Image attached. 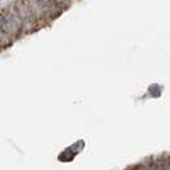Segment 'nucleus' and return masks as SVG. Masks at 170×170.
<instances>
[{
	"label": "nucleus",
	"mask_w": 170,
	"mask_h": 170,
	"mask_svg": "<svg viewBox=\"0 0 170 170\" xmlns=\"http://www.w3.org/2000/svg\"><path fill=\"white\" fill-rule=\"evenodd\" d=\"M55 4H58L60 6V8L63 9V10H65V9H68L70 5H72L73 0H53Z\"/></svg>",
	"instance_id": "obj_2"
},
{
	"label": "nucleus",
	"mask_w": 170,
	"mask_h": 170,
	"mask_svg": "<svg viewBox=\"0 0 170 170\" xmlns=\"http://www.w3.org/2000/svg\"><path fill=\"white\" fill-rule=\"evenodd\" d=\"M41 28L50 24L64 12L53 0H28Z\"/></svg>",
	"instance_id": "obj_1"
}]
</instances>
